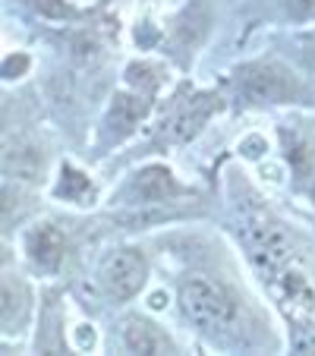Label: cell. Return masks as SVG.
Segmentation results:
<instances>
[{"mask_svg":"<svg viewBox=\"0 0 315 356\" xmlns=\"http://www.w3.org/2000/svg\"><path fill=\"white\" fill-rule=\"evenodd\" d=\"M123 347H127L129 353H164V350L174 353L177 343L170 341L158 325L148 322V318H129V322L123 325Z\"/></svg>","mask_w":315,"mask_h":356,"instance_id":"obj_10","label":"cell"},{"mask_svg":"<svg viewBox=\"0 0 315 356\" xmlns=\"http://www.w3.org/2000/svg\"><path fill=\"white\" fill-rule=\"evenodd\" d=\"M183 195V186L177 183L174 170L164 168V164H145L139 168L120 189V199L129 205H161Z\"/></svg>","mask_w":315,"mask_h":356,"instance_id":"obj_7","label":"cell"},{"mask_svg":"<svg viewBox=\"0 0 315 356\" xmlns=\"http://www.w3.org/2000/svg\"><path fill=\"white\" fill-rule=\"evenodd\" d=\"M145 281H148V262L142 256V249L120 246V249H111L108 256L101 259L98 284L114 302L136 300L145 290Z\"/></svg>","mask_w":315,"mask_h":356,"instance_id":"obj_5","label":"cell"},{"mask_svg":"<svg viewBox=\"0 0 315 356\" xmlns=\"http://www.w3.org/2000/svg\"><path fill=\"white\" fill-rule=\"evenodd\" d=\"M180 309L199 331H227L236 322V302L230 293L205 277H189L180 287Z\"/></svg>","mask_w":315,"mask_h":356,"instance_id":"obj_2","label":"cell"},{"mask_svg":"<svg viewBox=\"0 0 315 356\" xmlns=\"http://www.w3.org/2000/svg\"><path fill=\"white\" fill-rule=\"evenodd\" d=\"M287 19L293 22H309L315 19V0H281Z\"/></svg>","mask_w":315,"mask_h":356,"instance_id":"obj_14","label":"cell"},{"mask_svg":"<svg viewBox=\"0 0 315 356\" xmlns=\"http://www.w3.org/2000/svg\"><path fill=\"white\" fill-rule=\"evenodd\" d=\"M243 246H246V256L249 262L255 265V271L261 275V281H268L271 275L290 265V240L268 215H246L243 218Z\"/></svg>","mask_w":315,"mask_h":356,"instance_id":"obj_3","label":"cell"},{"mask_svg":"<svg viewBox=\"0 0 315 356\" xmlns=\"http://www.w3.org/2000/svg\"><path fill=\"white\" fill-rule=\"evenodd\" d=\"M26 67H29L26 57H16V60H13V57H7V60H3V76H7V79H19L16 73H22Z\"/></svg>","mask_w":315,"mask_h":356,"instance_id":"obj_16","label":"cell"},{"mask_svg":"<svg viewBox=\"0 0 315 356\" xmlns=\"http://www.w3.org/2000/svg\"><path fill=\"white\" fill-rule=\"evenodd\" d=\"M148 98H152V95L139 92V88L114 95V101H111V108H108V117H104V129H101L104 142L127 139V136L145 120L148 111H152V101Z\"/></svg>","mask_w":315,"mask_h":356,"instance_id":"obj_8","label":"cell"},{"mask_svg":"<svg viewBox=\"0 0 315 356\" xmlns=\"http://www.w3.org/2000/svg\"><path fill=\"white\" fill-rule=\"evenodd\" d=\"M19 309L29 312V296H26V287H22L19 281H13V277H7L3 281V325H22L26 318L19 316Z\"/></svg>","mask_w":315,"mask_h":356,"instance_id":"obj_12","label":"cell"},{"mask_svg":"<svg viewBox=\"0 0 315 356\" xmlns=\"http://www.w3.org/2000/svg\"><path fill=\"white\" fill-rule=\"evenodd\" d=\"M234 88L249 104H287L302 95V82L277 60H252L236 67Z\"/></svg>","mask_w":315,"mask_h":356,"instance_id":"obj_1","label":"cell"},{"mask_svg":"<svg viewBox=\"0 0 315 356\" xmlns=\"http://www.w3.org/2000/svg\"><path fill=\"white\" fill-rule=\"evenodd\" d=\"M296 51H300V60L306 63V70L315 73V26H309L306 32L296 38Z\"/></svg>","mask_w":315,"mask_h":356,"instance_id":"obj_15","label":"cell"},{"mask_svg":"<svg viewBox=\"0 0 315 356\" xmlns=\"http://www.w3.org/2000/svg\"><path fill=\"white\" fill-rule=\"evenodd\" d=\"M221 111V101L211 92H189L180 95L168 104L161 123H158V142L164 145H180V142H189L193 136L202 133L211 117Z\"/></svg>","mask_w":315,"mask_h":356,"instance_id":"obj_4","label":"cell"},{"mask_svg":"<svg viewBox=\"0 0 315 356\" xmlns=\"http://www.w3.org/2000/svg\"><path fill=\"white\" fill-rule=\"evenodd\" d=\"M32 7L38 16L45 19H60V22H70V19H79L82 10L73 7L70 0H32Z\"/></svg>","mask_w":315,"mask_h":356,"instance_id":"obj_13","label":"cell"},{"mask_svg":"<svg viewBox=\"0 0 315 356\" xmlns=\"http://www.w3.org/2000/svg\"><path fill=\"white\" fill-rule=\"evenodd\" d=\"M54 195L63 202H73V205H95V183L88 180L86 170H79L76 164H63L60 168V177H57V186H54Z\"/></svg>","mask_w":315,"mask_h":356,"instance_id":"obj_11","label":"cell"},{"mask_svg":"<svg viewBox=\"0 0 315 356\" xmlns=\"http://www.w3.org/2000/svg\"><path fill=\"white\" fill-rule=\"evenodd\" d=\"M268 290L275 296V302L281 306V312L287 316V322H293L300 328L306 318L315 316V287L293 262L284 265L277 275H271L268 281Z\"/></svg>","mask_w":315,"mask_h":356,"instance_id":"obj_6","label":"cell"},{"mask_svg":"<svg viewBox=\"0 0 315 356\" xmlns=\"http://www.w3.org/2000/svg\"><path fill=\"white\" fill-rule=\"evenodd\" d=\"M22 249H26V259L32 262V268L51 275V271H57L63 265V256H67V236H63L51 221H41V224H35V227L26 230Z\"/></svg>","mask_w":315,"mask_h":356,"instance_id":"obj_9","label":"cell"}]
</instances>
